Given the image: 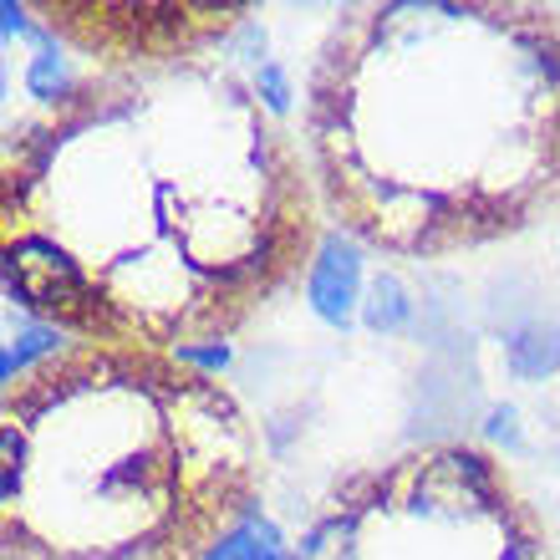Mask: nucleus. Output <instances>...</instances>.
Listing matches in <instances>:
<instances>
[{
  "label": "nucleus",
  "mask_w": 560,
  "mask_h": 560,
  "mask_svg": "<svg viewBox=\"0 0 560 560\" xmlns=\"http://www.w3.org/2000/svg\"><path fill=\"white\" fill-rule=\"evenodd\" d=\"M5 402V448L61 454L51 479L0 489L11 560H205L245 504V428L220 387L174 362L82 352Z\"/></svg>",
  "instance_id": "1"
},
{
  "label": "nucleus",
  "mask_w": 560,
  "mask_h": 560,
  "mask_svg": "<svg viewBox=\"0 0 560 560\" xmlns=\"http://www.w3.org/2000/svg\"><path fill=\"white\" fill-rule=\"evenodd\" d=\"M295 560H550V546L489 458L433 448L341 489Z\"/></svg>",
  "instance_id": "2"
},
{
  "label": "nucleus",
  "mask_w": 560,
  "mask_h": 560,
  "mask_svg": "<svg viewBox=\"0 0 560 560\" xmlns=\"http://www.w3.org/2000/svg\"><path fill=\"white\" fill-rule=\"evenodd\" d=\"M306 295L326 326H352V311L362 301V260H357L352 240H341V235L322 240V250L311 260Z\"/></svg>",
  "instance_id": "3"
},
{
  "label": "nucleus",
  "mask_w": 560,
  "mask_h": 560,
  "mask_svg": "<svg viewBox=\"0 0 560 560\" xmlns=\"http://www.w3.org/2000/svg\"><path fill=\"white\" fill-rule=\"evenodd\" d=\"M504 357H510V372L525 377V383L560 372V311L520 326L515 337H510V347H504Z\"/></svg>",
  "instance_id": "4"
},
{
  "label": "nucleus",
  "mask_w": 560,
  "mask_h": 560,
  "mask_svg": "<svg viewBox=\"0 0 560 560\" xmlns=\"http://www.w3.org/2000/svg\"><path fill=\"white\" fill-rule=\"evenodd\" d=\"M205 560H295V550L285 546V535H280L260 510H250L235 530L220 535V540L205 550Z\"/></svg>",
  "instance_id": "5"
},
{
  "label": "nucleus",
  "mask_w": 560,
  "mask_h": 560,
  "mask_svg": "<svg viewBox=\"0 0 560 560\" xmlns=\"http://www.w3.org/2000/svg\"><path fill=\"white\" fill-rule=\"evenodd\" d=\"M362 322H368L377 337H393V331H402V326L413 322V295H408V285H402L393 270L372 276L368 295H362Z\"/></svg>",
  "instance_id": "6"
},
{
  "label": "nucleus",
  "mask_w": 560,
  "mask_h": 560,
  "mask_svg": "<svg viewBox=\"0 0 560 560\" xmlns=\"http://www.w3.org/2000/svg\"><path fill=\"white\" fill-rule=\"evenodd\" d=\"M57 326L51 322H26V326H15L11 341H5V357H0V383H15L21 372L31 368V357H42V352H57Z\"/></svg>",
  "instance_id": "7"
},
{
  "label": "nucleus",
  "mask_w": 560,
  "mask_h": 560,
  "mask_svg": "<svg viewBox=\"0 0 560 560\" xmlns=\"http://www.w3.org/2000/svg\"><path fill=\"white\" fill-rule=\"evenodd\" d=\"M174 362H194V368L220 372L230 368V347L224 341H174Z\"/></svg>",
  "instance_id": "8"
},
{
  "label": "nucleus",
  "mask_w": 560,
  "mask_h": 560,
  "mask_svg": "<svg viewBox=\"0 0 560 560\" xmlns=\"http://www.w3.org/2000/svg\"><path fill=\"white\" fill-rule=\"evenodd\" d=\"M485 433H489L494 443H504L510 454H520V448H525V439H520V413L510 408V402H500V408H489Z\"/></svg>",
  "instance_id": "9"
},
{
  "label": "nucleus",
  "mask_w": 560,
  "mask_h": 560,
  "mask_svg": "<svg viewBox=\"0 0 560 560\" xmlns=\"http://www.w3.org/2000/svg\"><path fill=\"white\" fill-rule=\"evenodd\" d=\"M255 92H260V103H266L270 113H285V107H291V82H285V72H280L276 61H266V67H260Z\"/></svg>",
  "instance_id": "10"
}]
</instances>
